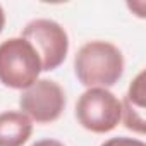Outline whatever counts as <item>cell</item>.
Wrapping results in <instances>:
<instances>
[{
    "label": "cell",
    "mask_w": 146,
    "mask_h": 146,
    "mask_svg": "<svg viewBox=\"0 0 146 146\" xmlns=\"http://www.w3.org/2000/svg\"><path fill=\"white\" fill-rule=\"evenodd\" d=\"M74 72L86 88H110L124 74V55L110 41L91 40L74 57Z\"/></svg>",
    "instance_id": "1"
},
{
    "label": "cell",
    "mask_w": 146,
    "mask_h": 146,
    "mask_svg": "<svg viewBox=\"0 0 146 146\" xmlns=\"http://www.w3.org/2000/svg\"><path fill=\"white\" fill-rule=\"evenodd\" d=\"M41 62L24 38H9L0 43V83L12 90H26L38 81Z\"/></svg>",
    "instance_id": "2"
},
{
    "label": "cell",
    "mask_w": 146,
    "mask_h": 146,
    "mask_svg": "<svg viewBox=\"0 0 146 146\" xmlns=\"http://www.w3.org/2000/svg\"><path fill=\"white\" fill-rule=\"evenodd\" d=\"M76 119L86 131L105 134L122 120V103L107 88H88L76 103Z\"/></svg>",
    "instance_id": "3"
},
{
    "label": "cell",
    "mask_w": 146,
    "mask_h": 146,
    "mask_svg": "<svg viewBox=\"0 0 146 146\" xmlns=\"http://www.w3.org/2000/svg\"><path fill=\"white\" fill-rule=\"evenodd\" d=\"M21 38L31 43L36 50L41 70H53L64 64L69 52V36L57 21L33 19L24 26Z\"/></svg>",
    "instance_id": "4"
},
{
    "label": "cell",
    "mask_w": 146,
    "mask_h": 146,
    "mask_svg": "<svg viewBox=\"0 0 146 146\" xmlns=\"http://www.w3.org/2000/svg\"><path fill=\"white\" fill-rule=\"evenodd\" d=\"M65 93L62 86L52 79H38L23 90L19 98L21 112L36 124L55 122L65 108Z\"/></svg>",
    "instance_id": "5"
},
{
    "label": "cell",
    "mask_w": 146,
    "mask_h": 146,
    "mask_svg": "<svg viewBox=\"0 0 146 146\" xmlns=\"http://www.w3.org/2000/svg\"><path fill=\"white\" fill-rule=\"evenodd\" d=\"M122 103L124 125L136 132L144 134L146 131V88H144V70L132 79Z\"/></svg>",
    "instance_id": "6"
},
{
    "label": "cell",
    "mask_w": 146,
    "mask_h": 146,
    "mask_svg": "<svg viewBox=\"0 0 146 146\" xmlns=\"http://www.w3.org/2000/svg\"><path fill=\"white\" fill-rule=\"evenodd\" d=\"M33 134V122L23 112L0 113V146H23Z\"/></svg>",
    "instance_id": "7"
},
{
    "label": "cell",
    "mask_w": 146,
    "mask_h": 146,
    "mask_svg": "<svg viewBox=\"0 0 146 146\" xmlns=\"http://www.w3.org/2000/svg\"><path fill=\"white\" fill-rule=\"evenodd\" d=\"M100 146H146V144H144V141H141V139L120 136V137H110V139H107L105 143H102Z\"/></svg>",
    "instance_id": "8"
},
{
    "label": "cell",
    "mask_w": 146,
    "mask_h": 146,
    "mask_svg": "<svg viewBox=\"0 0 146 146\" xmlns=\"http://www.w3.org/2000/svg\"><path fill=\"white\" fill-rule=\"evenodd\" d=\"M31 146H65V144L57 141V139H40V141L33 143Z\"/></svg>",
    "instance_id": "9"
},
{
    "label": "cell",
    "mask_w": 146,
    "mask_h": 146,
    "mask_svg": "<svg viewBox=\"0 0 146 146\" xmlns=\"http://www.w3.org/2000/svg\"><path fill=\"white\" fill-rule=\"evenodd\" d=\"M4 26H5V12H4L2 5H0V33L4 31Z\"/></svg>",
    "instance_id": "10"
}]
</instances>
